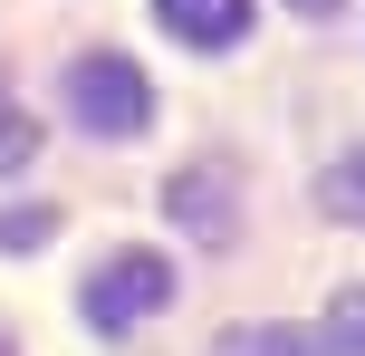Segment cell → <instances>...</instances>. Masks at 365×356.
<instances>
[{
    "instance_id": "obj_1",
    "label": "cell",
    "mask_w": 365,
    "mask_h": 356,
    "mask_svg": "<svg viewBox=\"0 0 365 356\" xmlns=\"http://www.w3.org/2000/svg\"><path fill=\"white\" fill-rule=\"evenodd\" d=\"M68 116H77L87 135H145V126H154V87H145L135 58L87 49V58L68 68Z\"/></svg>"
},
{
    "instance_id": "obj_2",
    "label": "cell",
    "mask_w": 365,
    "mask_h": 356,
    "mask_svg": "<svg viewBox=\"0 0 365 356\" xmlns=\"http://www.w3.org/2000/svg\"><path fill=\"white\" fill-rule=\"evenodd\" d=\"M173 299V260L164 250H115L106 270H96L87 289H77V308H87V327H106V337H125V327H145L154 308Z\"/></svg>"
},
{
    "instance_id": "obj_3",
    "label": "cell",
    "mask_w": 365,
    "mask_h": 356,
    "mask_svg": "<svg viewBox=\"0 0 365 356\" xmlns=\"http://www.w3.org/2000/svg\"><path fill=\"white\" fill-rule=\"evenodd\" d=\"M164 212L192 231L202 250H231V173H221V164H182L164 183Z\"/></svg>"
},
{
    "instance_id": "obj_4",
    "label": "cell",
    "mask_w": 365,
    "mask_h": 356,
    "mask_svg": "<svg viewBox=\"0 0 365 356\" xmlns=\"http://www.w3.org/2000/svg\"><path fill=\"white\" fill-rule=\"evenodd\" d=\"M154 19L182 49H240L250 39V0H154Z\"/></svg>"
},
{
    "instance_id": "obj_5",
    "label": "cell",
    "mask_w": 365,
    "mask_h": 356,
    "mask_svg": "<svg viewBox=\"0 0 365 356\" xmlns=\"http://www.w3.org/2000/svg\"><path fill=\"white\" fill-rule=\"evenodd\" d=\"M29 164H38V116L0 87V183H10V173H29Z\"/></svg>"
},
{
    "instance_id": "obj_6",
    "label": "cell",
    "mask_w": 365,
    "mask_h": 356,
    "mask_svg": "<svg viewBox=\"0 0 365 356\" xmlns=\"http://www.w3.org/2000/svg\"><path fill=\"white\" fill-rule=\"evenodd\" d=\"M317 347H327V356H365V289H336V299H327Z\"/></svg>"
},
{
    "instance_id": "obj_7",
    "label": "cell",
    "mask_w": 365,
    "mask_h": 356,
    "mask_svg": "<svg viewBox=\"0 0 365 356\" xmlns=\"http://www.w3.org/2000/svg\"><path fill=\"white\" fill-rule=\"evenodd\" d=\"M317 203H327V212H336V222H356V231H365V145H356V154H346V164H336V173H327V183H317Z\"/></svg>"
},
{
    "instance_id": "obj_8",
    "label": "cell",
    "mask_w": 365,
    "mask_h": 356,
    "mask_svg": "<svg viewBox=\"0 0 365 356\" xmlns=\"http://www.w3.org/2000/svg\"><path fill=\"white\" fill-rule=\"evenodd\" d=\"M212 356H308V337H298V327H269V318H259V327H231V337H221Z\"/></svg>"
},
{
    "instance_id": "obj_9",
    "label": "cell",
    "mask_w": 365,
    "mask_h": 356,
    "mask_svg": "<svg viewBox=\"0 0 365 356\" xmlns=\"http://www.w3.org/2000/svg\"><path fill=\"white\" fill-rule=\"evenodd\" d=\"M48 231H58V212H48V203H29V212H0V250H38Z\"/></svg>"
},
{
    "instance_id": "obj_10",
    "label": "cell",
    "mask_w": 365,
    "mask_h": 356,
    "mask_svg": "<svg viewBox=\"0 0 365 356\" xmlns=\"http://www.w3.org/2000/svg\"><path fill=\"white\" fill-rule=\"evenodd\" d=\"M289 10H298V19H327V10H336V0H289Z\"/></svg>"
},
{
    "instance_id": "obj_11",
    "label": "cell",
    "mask_w": 365,
    "mask_h": 356,
    "mask_svg": "<svg viewBox=\"0 0 365 356\" xmlns=\"http://www.w3.org/2000/svg\"><path fill=\"white\" fill-rule=\"evenodd\" d=\"M0 356H19V347H10V337H0Z\"/></svg>"
}]
</instances>
